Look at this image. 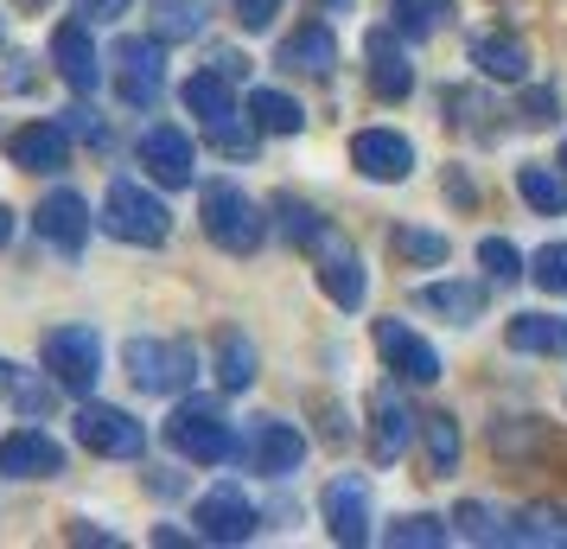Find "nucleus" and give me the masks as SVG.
<instances>
[{
  "mask_svg": "<svg viewBox=\"0 0 567 549\" xmlns=\"http://www.w3.org/2000/svg\"><path fill=\"white\" fill-rule=\"evenodd\" d=\"M198 224H205V236L224 250V256H256L261 236H268L261 205L243 192V185H230V180H210L205 185V199H198Z\"/></svg>",
  "mask_w": 567,
  "mask_h": 549,
  "instance_id": "nucleus-1",
  "label": "nucleus"
},
{
  "mask_svg": "<svg viewBox=\"0 0 567 549\" xmlns=\"http://www.w3.org/2000/svg\"><path fill=\"white\" fill-rule=\"evenodd\" d=\"M103 231L134 243V250H159V243L173 236V211L159 205L141 180H115L103 192Z\"/></svg>",
  "mask_w": 567,
  "mask_h": 549,
  "instance_id": "nucleus-2",
  "label": "nucleus"
},
{
  "mask_svg": "<svg viewBox=\"0 0 567 549\" xmlns=\"http://www.w3.org/2000/svg\"><path fill=\"white\" fill-rule=\"evenodd\" d=\"M166 447L185 454V460H198V467H224V460H236V428L224 421L217 403L192 396V403H179L166 416Z\"/></svg>",
  "mask_w": 567,
  "mask_h": 549,
  "instance_id": "nucleus-3",
  "label": "nucleus"
},
{
  "mask_svg": "<svg viewBox=\"0 0 567 549\" xmlns=\"http://www.w3.org/2000/svg\"><path fill=\"white\" fill-rule=\"evenodd\" d=\"M122 365H128V384L141 396H179L198 377V352L185 339H128Z\"/></svg>",
  "mask_w": 567,
  "mask_h": 549,
  "instance_id": "nucleus-4",
  "label": "nucleus"
},
{
  "mask_svg": "<svg viewBox=\"0 0 567 549\" xmlns=\"http://www.w3.org/2000/svg\"><path fill=\"white\" fill-rule=\"evenodd\" d=\"M39 358H45V370L71 396H90L96 377H103V339H96V326H52L39 339Z\"/></svg>",
  "mask_w": 567,
  "mask_h": 549,
  "instance_id": "nucleus-5",
  "label": "nucleus"
},
{
  "mask_svg": "<svg viewBox=\"0 0 567 549\" xmlns=\"http://www.w3.org/2000/svg\"><path fill=\"white\" fill-rule=\"evenodd\" d=\"M109 64H115V96L128 109H154L159 90H166V39H115V52H109Z\"/></svg>",
  "mask_w": 567,
  "mask_h": 549,
  "instance_id": "nucleus-6",
  "label": "nucleus"
},
{
  "mask_svg": "<svg viewBox=\"0 0 567 549\" xmlns=\"http://www.w3.org/2000/svg\"><path fill=\"white\" fill-rule=\"evenodd\" d=\"M236 460L249 472H261V479H287V472H300V460H307V435L281 416H256L243 428V441H236Z\"/></svg>",
  "mask_w": 567,
  "mask_h": 549,
  "instance_id": "nucleus-7",
  "label": "nucleus"
},
{
  "mask_svg": "<svg viewBox=\"0 0 567 549\" xmlns=\"http://www.w3.org/2000/svg\"><path fill=\"white\" fill-rule=\"evenodd\" d=\"M307 256H312V275H319L326 301H332V307H344V314H358L363 294H370V275H363L358 250H351V243L332 231V224H326V231L307 243Z\"/></svg>",
  "mask_w": 567,
  "mask_h": 549,
  "instance_id": "nucleus-8",
  "label": "nucleus"
},
{
  "mask_svg": "<svg viewBox=\"0 0 567 549\" xmlns=\"http://www.w3.org/2000/svg\"><path fill=\"white\" fill-rule=\"evenodd\" d=\"M78 441L90 447V454H103V460H141V454H147V428H141L128 409H115V403H83Z\"/></svg>",
  "mask_w": 567,
  "mask_h": 549,
  "instance_id": "nucleus-9",
  "label": "nucleus"
},
{
  "mask_svg": "<svg viewBox=\"0 0 567 549\" xmlns=\"http://www.w3.org/2000/svg\"><path fill=\"white\" fill-rule=\"evenodd\" d=\"M414 428H421V416L402 403V390H395V384H377V390H370V460H377V467H395V460L409 454Z\"/></svg>",
  "mask_w": 567,
  "mask_h": 549,
  "instance_id": "nucleus-10",
  "label": "nucleus"
},
{
  "mask_svg": "<svg viewBox=\"0 0 567 549\" xmlns=\"http://www.w3.org/2000/svg\"><path fill=\"white\" fill-rule=\"evenodd\" d=\"M192 523L205 543H249L256 537V505L243 486H210L198 505H192Z\"/></svg>",
  "mask_w": 567,
  "mask_h": 549,
  "instance_id": "nucleus-11",
  "label": "nucleus"
},
{
  "mask_svg": "<svg viewBox=\"0 0 567 549\" xmlns=\"http://www.w3.org/2000/svg\"><path fill=\"white\" fill-rule=\"evenodd\" d=\"M319 511H326V530H332V543H344V549L370 543V486H363L358 472L332 479V486L319 492Z\"/></svg>",
  "mask_w": 567,
  "mask_h": 549,
  "instance_id": "nucleus-12",
  "label": "nucleus"
},
{
  "mask_svg": "<svg viewBox=\"0 0 567 549\" xmlns=\"http://www.w3.org/2000/svg\"><path fill=\"white\" fill-rule=\"evenodd\" d=\"M141 166H147V180H159V185H192V173H198V154H192V134L185 129H173V122H154V129L141 134Z\"/></svg>",
  "mask_w": 567,
  "mask_h": 549,
  "instance_id": "nucleus-13",
  "label": "nucleus"
},
{
  "mask_svg": "<svg viewBox=\"0 0 567 549\" xmlns=\"http://www.w3.org/2000/svg\"><path fill=\"white\" fill-rule=\"evenodd\" d=\"M377 352L402 384H440V352L421 333H409L402 319H377Z\"/></svg>",
  "mask_w": 567,
  "mask_h": 549,
  "instance_id": "nucleus-14",
  "label": "nucleus"
},
{
  "mask_svg": "<svg viewBox=\"0 0 567 549\" xmlns=\"http://www.w3.org/2000/svg\"><path fill=\"white\" fill-rule=\"evenodd\" d=\"M351 166H358L363 180H377V185L409 180V173H414L409 134H395V129H363L358 141H351Z\"/></svg>",
  "mask_w": 567,
  "mask_h": 549,
  "instance_id": "nucleus-15",
  "label": "nucleus"
},
{
  "mask_svg": "<svg viewBox=\"0 0 567 549\" xmlns=\"http://www.w3.org/2000/svg\"><path fill=\"white\" fill-rule=\"evenodd\" d=\"M39 236L52 243L58 256H83V243H90V205H83L71 185H58L52 199H39Z\"/></svg>",
  "mask_w": 567,
  "mask_h": 549,
  "instance_id": "nucleus-16",
  "label": "nucleus"
},
{
  "mask_svg": "<svg viewBox=\"0 0 567 549\" xmlns=\"http://www.w3.org/2000/svg\"><path fill=\"white\" fill-rule=\"evenodd\" d=\"M0 472L7 479H58L64 472V447L45 435V428H13L0 441Z\"/></svg>",
  "mask_w": 567,
  "mask_h": 549,
  "instance_id": "nucleus-17",
  "label": "nucleus"
},
{
  "mask_svg": "<svg viewBox=\"0 0 567 549\" xmlns=\"http://www.w3.org/2000/svg\"><path fill=\"white\" fill-rule=\"evenodd\" d=\"M7 154L27 173H64L71 166V129L64 122H27V129L7 134Z\"/></svg>",
  "mask_w": 567,
  "mask_h": 549,
  "instance_id": "nucleus-18",
  "label": "nucleus"
},
{
  "mask_svg": "<svg viewBox=\"0 0 567 549\" xmlns=\"http://www.w3.org/2000/svg\"><path fill=\"white\" fill-rule=\"evenodd\" d=\"M52 64L78 96H90V90L103 83V58H96V45H90V20H64V27L52 32Z\"/></svg>",
  "mask_w": 567,
  "mask_h": 549,
  "instance_id": "nucleus-19",
  "label": "nucleus"
},
{
  "mask_svg": "<svg viewBox=\"0 0 567 549\" xmlns=\"http://www.w3.org/2000/svg\"><path fill=\"white\" fill-rule=\"evenodd\" d=\"M275 64H281L287 78H332V64H338V39L332 27H300V32H287L281 39V52H275Z\"/></svg>",
  "mask_w": 567,
  "mask_h": 549,
  "instance_id": "nucleus-20",
  "label": "nucleus"
},
{
  "mask_svg": "<svg viewBox=\"0 0 567 549\" xmlns=\"http://www.w3.org/2000/svg\"><path fill=\"white\" fill-rule=\"evenodd\" d=\"M363 52H370V90H377L383 103H402L414 90V64H409V52L395 45V27H377L363 39Z\"/></svg>",
  "mask_w": 567,
  "mask_h": 549,
  "instance_id": "nucleus-21",
  "label": "nucleus"
},
{
  "mask_svg": "<svg viewBox=\"0 0 567 549\" xmlns=\"http://www.w3.org/2000/svg\"><path fill=\"white\" fill-rule=\"evenodd\" d=\"M58 377H39V370H27V365H13V358H0V403L7 409H20V416H32V421H45L58 409Z\"/></svg>",
  "mask_w": 567,
  "mask_h": 549,
  "instance_id": "nucleus-22",
  "label": "nucleus"
},
{
  "mask_svg": "<svg viewBox=\"0 0 567 549\" xmlns=\"http://www.w3.org/2000/svg\"><path fill=\"white\" fill-rule=\"evenodd\" d=\"M414 307L440 314L446 326H472V319L485 314V288L478 282H427V288H414Z\"/></svg>",
  "mask_w": 567,
  "mask_h": 549,
  "instance_id": "nucleus-23",
  "label": "nucleus"
},
{
  "mask_svg": "<svg viewBox=\"0 0 567 549\" xmlns=\"http://www.w3.org/2000/svg\"><path fill=\"white\" fill-rule=\"evenodd\" d=\"M472 64H478L491 83H523L529 78V45L511 39V32H478V39H472Z\"/></svg>",
  "mask_w": 567,
  "mask_h": 549,
  "instance_id": "nucleus-24",
  "label": "nucleus"
},
{
  "mask_svg": "<svg viewBox=\"0 0 567 549\" xmlns=\"http://www.w3.org/2000/svg\"><path fill=\"white\" fill-rule=\"evenodd\" d=\"M179 96H185V109L198 115V129H217V122L236 115V90H230V78H224L217 64H210V71H192Z\"/></svg>",
  "mask_w": 567,
  "mask_h": 549,
  "instance_id": "nucleus-25",
  "label": "nucleus"
},
{
  "mask_svg": "<svg viewBox=\"0 0 567 549\" xmlns=\"http://www.w3.org/2000/svg\"><path fill=\"white\" fill-rule=\"evenodd\" d=\"M504 339H511V352H529V358H567V319H555V314H516Z\"/></svg>",
  "mask_w": 567,
  "mask_h": 549,
  "instance_id": "nucleus-26",
  "label": "nucleus"
},
{
  "mask_svg": "<svg viewBox=\"0 0 567 549\" xmlns=\"http://www.w3.org/2000/svg\"><path fill=\"white\" fill-rule=\"evenodd\" d=\"M516 192L542 217H561L567 211V173H555V166H516Z\"/></svg>",
  "mask_w": 567,
  "mask_h": 549,
  "instance_id": "nucleus-27",
  "label": "nucleus"
},
{
  "mask_svg": "<svg viewBox=\"0 0 567 549\" xmlns=\"http://www.w3.org/2000/svg\"><path fill=\"white\" fill-rule=\"evenodd\" d=\"M249 122L261 134H300L307 129V109L293 103L287 90H249Z\"/></svg>",
  "mask_w": 567,
  "mask_h": 549,
  "instance_id": "nucleus-28",
  "label": "nucleus"
},
{
  "mask_svg": "<svg viewBox=\"0 0 567 549\" xmlns=\"http://www.w3.org/2000/svg\"><path fill=\"white\" fill-rule=\"evenodd\" d=\"M217 384H224L230 396L256 384V345L243 339L236 326H224V333H217Z\"/></svg>",
  "mask_w": 567,
  "mask_h": 549,
  "instance_id": "nucleus-29",
  "label": "nucleus"
},
{
  "mask_svg": "<svg viewBox=\"0 0 567 549\" xmlns=\"http://www.w3.org/2000/svg\"><path fill=\"white\" fill-rule=\"evenodd\" d=\"M421 435H427V472L453 479L460 472V416H421Z\"/></svg>",
  "mask_w": 567,
  "mask_h": 549,
  "instance_id": "nucleus-30",
  "label": "nucleus"
},
{
  "mask_svg": "<svg viewBox=\"0 0 567 549\" xmlns=\"http://www.w3.org/2000/svg\"><path fill=\"white\" fill-rule=\"evenodd\" d=\"M453 13V0H389V27L409 32V39H434Z\"/></svg>",
  "mask_w": 567,
  "mask_h": 549,
  "instance_id": "nucleus-31",
  "label": "nucleus"
},
{
  "mask_svg": "<svg viewBox=\"0 0 567 549\" xmlns=\"http://www.w3.org/2000/svg\"><path fill=\"white\" fill-rule=\"evenodd\" d=\"M542 441H548V428H542L536 416H504L497 428H491V447H497V460H529Z\"/></svg>",
  "mask_w": 567,
  "mask_h": 549,
  "instance_id": "nucleus-32",
  "label": "nucleus"
},
{
  "mask_svg": "<svg viewBox=\"0 0 567 549\" xmlns=\"http://www.w3.org/2000/svg\"><path fill=\"white\" fill-rule=\"evenodd\" d=\"M511 543H542V549H555V543H567V518H561V511H548V505L511 511Z\"/></svg>",
  "mask_w": 567,
  "mask_h": 549,
  "instance_id": "nucleus-33",
  "label": "nucleus"
},
{
  "mask_svg": "<svg viewBox=\"0 0 567 549\" xmlns=\"http://www.w3.org/2000/svg\"><path fill=\"white\" fill-rule=\"evenodd\" d=\"M446 537H453V530H446V518H434V511L395 518V523L383 530V543H389V549H440Z\"/></svg>",
  "mask_w": 567,
  "mask_h": 549,
  "instance_id": "nucleus-34",
  "label": "nucleus"
},
{
  "mask_svg": "<svg viewBox=\"0 0 567 549\" xmlns=\"http://www.w3.org/2000/svg\"><path fill=\"white\" fill-rule=\"evenodd\" d=\"M198 32H205V7L198 0H159L154 7V39L173 45V39H198Z\"/></svg>",
  "mask_w": 567,
  "mask_h": 549,
  "instance_id": "nucleus-35",
  "label": "nucleus"
},
{
  "mask_svg": "<svg viewBox=\"0 0 567 549\" xmlns=\"http://www.w3.org/2000/svg\"><path fill=\"white\" fill-rule=\"evenodd\" d=\"M453 523H460L465 543H511V518H497V511H491V505H478V498H472V505H460V511H453Z\"/></svg>",
  "mask_w": 567,
  "mask_h": 549,
  "instance_id": "nucleus-36",
  "label": "nucleus"
},
{
  "mask_svg": "<svg viewBox=\"0 0 567 549\" xmlns=\"http://www.w3.org/2000/svg\"><path fill=\"white\" fill-rule=\"evenodd\" d=\"M389 250H395L402 262H414V268H440V262H446V236L440 231H409V224H402V231L389 236Z\"/></svg>",
  "mask_w": 567,
  "mask_h": 549,
  "instance_id": "nucleus-37",
  "label": "nucleus"
},
{
  "mask_svg": "<svg viewBox=\"0 0 567 549\" xmlns=\"http://www.w3.org/2000/svg\"><path fill=\"white\" fill-rule=\"evenodd\" d=\"M275 217H281L287 243H300V250H307L312 236L326 231V217H319V211H312L307 199H293V192H281V199H275Z\"/></svg>",
  "mask_w": 567,
  "mask_h": 549,
  "instance_id": "nucleus-38",
  "label": "nucleus"
},
{
  "mask_svg": "<svg viewBox=\"0 0 567 549\" xmlns=\"http://www.w3.org/2000/svg\"><path fill=\"white\" fill-rule=\"evenodd\" d=\"M478 262H485L491 282H523V268H529L511 236H485V243H478Z\"/></svg>",
  "mask_w": 567,
  "mask_h": 549,
  "instance_id": "nucleus-39",
  "label": "nucleus"
},
{
  "mask_svg": "<svg viewBox=\"0 0 567 549\" xmlns=\"http://www.w3.org/2000/svg\"><path fill=\"white\" fill-rule=\"evenodd\" d=\"M529 282L542 294H567V243H542L536 262H529Z\"/></svg>",
  "mask_w": 567,
  "mask_h": 549,
  "instance_id": "nucleus-40",
  "label": "nucleus"
},
{
  "mask_svg": "<svg viewBox=\"0 0 567 549\" xmlns=\"http://www.w3.org/2000/svg\"><path fill=\"white\" fill-rule=\"evenodd\" d=\"M230 13H236V27L243 32H261V27H275L281 0H230Z\"/></svg>",
  "mask_w": 567,
  "mask_h": 549,
  "instance_id": "nucleus-41",
  "label": "nucleus"
},
{
  "mask_svg": "<svg viewBox=\"0 0 567 549\" xmlns=\"http://www.w3.org/2000/svg\"><path fill=\"white\" fill-rule=\"evenodd\" d=\"M78 13L90 27H103V20H122V13H128V0H78Z\"/></svg>",
  "mask_w": 567,
  "mask_h": 549,
  "instance_id": "nucleus-42",
  "label": "nucleus"
},
{
  "mask_svg": "<svg viewBox=\"0 0 567 549\" xmlns=\"http://www.w3.org/2000/svg\"><path fill=\"white\" fill-rule=\"evenodd\" d=\"M523 122H555V90H529V103H523Z\"/></svg>",
  "mask_w": 567,
  "mask_h": 549,
  "instance_id": "nucleus-43",
  "label": "nucleus"
},
{
  "mask_svg": "<svg viewBox=\"0 0 567 549\" xmlns=\"http://www.w3.org/2000/svg\"><path fill=\"white\" fill-rule=\"evenodd\" d=\"M64 129H71V134H83V141H103V122H96L90 109H64Z\"/></svg>",
  "mask_w": 567,
  "mask_h": 549,
  "instance_id": "nucleus-44",
  "label": "nucleus"
},
{
  "mask_svg": "<svg viewBox=\"0 0 567 549\" xmlns=\"http://www.w3.org/2000/svg\"><path fill=\"white\" fill-rule=\"evenodd\" d=\"M71 543H103V549H115L122 537H115V530H96L90 518H78V523H71Z\"/></svg>",
  "mask_w": 567,
  "mask_h": 549,
  "instance_id": "nucleus-45",
  "label": "nucleus"
},
{
  "mask_svg": "<svg viewBox=\"0 0 567 549\" xmlns=\"http://www.w3.org/2000/svg\"><path fill=\"white\" fill-rule=\"evenodd\" d=\"M7 243H13V211L0 205V250H7Z\"/></svg>",
  "mask_w": 567,
  "mask_h": 549,
  "instance_id": "nucleus-46",
  "label": "nucleus"
},
{
  "mask_svg": "<svg viewBox=\"0 0 567 549\" xmlns=\"http://www.w3.org/2000/svg\"><path fill=\"white\" fill-rule=\"evenodd\" d=\"M319 7H326V13H351V0H319Z\"/></svg>",
  "mask_w": 567,
  "mask_h": 549,
  "instance_id": "nucleus-47",
  "label": "nucleus"
},
{
  "mask_svg": "<svg viewBox=\"0 0 567 549\" xmlns=\"http://www.w3.org/2000/svg\"><path fill=\"white\" fill-rule=\"evenodd\" d=\"M561 173H567V141H561Z\"/></svg>",
  "mask_w": 567,
  "mask_h": 549,
  "instance_id": "nucleus-48",
  "label": "nucleus"
},
{
  "mask_svg": "<svg viewBox=\"0 0 567 549\" xmlns=\"http://www.w3.org/2000/svg\"><path fill=\"white\" fill-rule=\"evenodd\" d=\"M20 7H45V0H20Z\"/></svg>",
  "mask_w": 567,
  "mask_h": 549,
  "instance_id": "nucleus-49",
  "label": "nucleus"
}]
</instances>
